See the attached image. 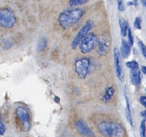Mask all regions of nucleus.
<instances>
[{
    "instance_id": "nucleus-1",
    "label": "nucleus",
    "mask_w": 146,
    "mask_h": 137,
    "mask_svg": "<svg viewBox=\"0 0 146 137\" xmlns=\"http://www.w3.org/2000/svg\"><path fill=\"white\" fill-rule=\"evenodd\" d=\"M83 15L84 11L81 9L76 8L67 10L60 14L58 22L63 29H68L76 23H77Z\"/></svg>"
},
{
    "instance_id": "nucleus-2",
    "label": "nucleus",
    "mask_w": 146,
    "mask_h": 137,
    "mask_svg": "<svg viewBox=\"0 0 146 137\" xmlns=\"http://www.w3.org/2000/svg\"><path fill=\"white\" fill-rule=\"evenodd\" d=\"M98 130L104 137H124L125 136L123 126L116 122H102L99 124Z\"/></svg>"
},
{
    "instance_id": "nucleus-3",
    "label": "nucleus",
    "mask_w": 146,
    "mask_h": 137,
    "mask_svg": "<svg viewBox=\"0 0 146 137\" xmlns=\"http://www.w3.org/2000/svg\"><path fill=\"white\" fill-rule=\"evenodd\" d=\"M16 23V17L9 8H0V27L11 28Z\"/></svg>"
},
{
    "instance_id": "nucleus-4",
    "label": "nucleus",
    "mask_w": 146,
    "mask_h": 137,
    "mask_svg": "<svg viewBox=\"0 0 146 137\" xmlns=\"http://www.w3.org/2000/svg\"><path fill=\"white\" fill-rule=\"evenodd\" d=\"M15 114L17 119L19 121L22 130L23 132L29 131L31 126V120L30 113L27 111V109L26 107L19 106L16 108Z\"/></svg>"
},
{
    "instance_id": "nucleus-5",
    "label": "nucleus",
    "mask_w": 146,
    "mask_h": 137,
    "mask_svg": "<svg viewBox=\"0 0 146 137\" xmlns=\"http://www.w3.org/2000/svg\"><path fill=\"white\" fill-rule=\"evenodd\" d=\"M97 41V36L94 33H88L87 36L79 44L80 50L83 54H87L91 52L96 47Z\"/></svg>"
},
{
    "instance_id": "nucleus-6",
    "label": "nucleus",
    "mask_w": 146,
    "mask_h": 137,
    "mask_svg": "<svg viewBox=\"0 0 146 137\" xmlns=\"http://www.w3.org/2000/svg\"><path fill=\"white\" fill-rule=\"evenodd\" d=\"M97 53L100 56H105L107 55L111 47V37L107 33L102 34L99 39H97L96 44Z\"/></svg>"
},
{
    "instance_id": "nucleus-7",
    "label": "nucleus",
    "mask_w": 146,
    "mask_h": 137,
    "mask_svg": "<svg viewBox=\"0 0 146 137\" xmlns=\"http://www.w3.org/2000/svg\"><path fill=\"white\" fill-rule=\"evenodd\" d=\"M90 66V61L87 58H80L76 61L75 71L79 77L84 79L88 74V69Z\"/></svg>"
},
{
    "instance_id": "nucleus-8",
    "label": "nucleus",
    "mask_w": 146,
    "mask_h": 137,
    "mask_svg": "<svg viewBox=\"0 0 146 137\" xmlns=\"http://www.w3.org/2000/svg\"><path fill=\"white\" fill-rule=\"evenodd\" d=\"M92 26H93V23L92 21H88L83 26V27H82L81 29L79 30L78 34H76V36L74 38L72 43V47L73 49H76V48L79 46V44L81 42L82 39H84L87 36V34L90 32V30L91 29H92Z\"/></svg>"
},
{
    "instance_id": "nucleus-9",
    "label": "nucleus",
    "mask_w": 146,
    "mask_h": 137,
    "mask_svg": "<svg viewBox=\"0 0 146 137\" xmlns=\"http://www.w3.org/2000/svg\"><path fill=\"white\" fill-rule=\"evenodd\" d=\"M76 128L77 129L79 133L85 137H94L95 134L92 130L88 127L87 123L83 120H79L76 123Z\"/></svg>"
},
{
    "instance_id": "nucleus-10",
    "label": "nucleus",
    "mask_w": 146,
    "mask_h": 137,
    "mask_svg": "<svg viewBox=\"0 0 146 137\" xmlns=\"http://www.w3.org/2000/svg\"><path fill=\"white\" fill-rule=\"evenodd\" d=\"M113 54H114V64H115V68H116V75L120 81H124L125 75H124L122 64L120 61V54L119 50L117 48H115Z\"/></svg>"
},
{
    "instance_id": "nucleus-11",
    "label": "nucleus",
    "mask_w": 146,
    "mask_h": 137,
    "mask_svg": "<svg viewBox=\"0 0 146 137\" xmlns=\"http://www.w3.org/2000/svg\"><path fill=\"white\" fill-rule=\"evenodd\" d=\"M125 103H126V107H125V111H126V117L129 121L130 125L133 127V112H132V108L130 106V101H129V96L127 95V92L125 91Z\"/></svg>"
},
{
    "instance_id": "nucleus-12",
    "label": "nucleus",
    "mask_w": 146,
    "mask_h": 137,
    "mask_svg": "<svg viewBox=\"0 0 146 137\" xmlns=\"http://www.w3.org/2000/svg\"><path fill=\"white\" fill-rule=\"evenodd\" d=\"M130 79L134 85H140L141 83V71L138 68L132 69L130 71Z\"/></svg>"
},
{
    "instance_id": "nucleus-13",
    "label": "nucleus",
    "mask_w": 146,
    "mask_h": 137,
    "mask_svg": "<svg viewBox=\"0 0 146 137\" xmlns=\"http://www.w3.org/2000/svg\"><path fill=\"white\" fill-rule=\"evenodd\" d=\"M131 52V46L129 45L128 42H126L125 39L122 40V43H121V48H120V54H121V56L126 59L128 58L130 55Z\"/></svg>"
},
{
    "instance_id": "nucleus-14",
    "label": "nucleus",
    "mask_w": 146,
    "mask_h": 137,
    "mask_svg": "<svg viewBox=\"0 0 146 137\" xmlns=\"http://www.w3.org/2000/svg\"><path fill=\"white\" fill-rule=\"evenodd\" d=\"M119 25H120V34L125 37L127 35V31H128V27H129V23L125 21L123 18H120L119 19Z\"/></svg>"
},
{
    "instance_id": "nucleus-15",
    "label": "nucleus",
    "mask_w": 146,
    "mask_h": 137,
    "mask_svg": "<svg viewBox=\"0 0 146 137\" xmlns=\"http://www.w3.org/2000/svg\"><path fill=\"white\" fill-rule=\"evenodd\" d=\"M115 90L112 87H108L106 88V90L104 91V96L102 97V100L104 102H108L112 98L113 95H114Z\"/></svg>"
},
{
    "instance_id": "nucleus-16",
    "label": "nucleus",
    "mask_w": 146,
    "mask_h": 137,
    "mask_svg": "<svg viewBox=\"0 0 146 137\" xmlns=\"http://www.w3.org/2000/svg\"><path fill=\"white\" fill-rule=\"evenodd\" d=\"M88 2V0H70L69 1V5L72 7H76L80 5L85 4Z\"/></svg>"
},
{
    "instance_id": "nucleus-17",
    "label": "nucleus",
    "mask_w": 146,
    "mask_h": 137,
    "mask_svg": "<svg viewBox=\"0 0 146 137\" xmlns=\"http://www.w3.org/2000/svg\"><path fill=\"white\" fill-rule=\"evenodd\" d=\"M47 42L46 39H44V38H42V39H40V40L39 41V43H38V50H39V52H43L44 51L45 49H46V47H47Z\"/></svg>"
},
{
    "instance_id": "nucleus-18",
    "label": "nucleus",
    "mask_w": 146,
    "mask_h": 137,
    "mask_svg": "<svg viewBox=\"0 0 146 137\" xmlns=\"http://www.w3.org/2000/svg\"><path fill=\"white\" fill-rule=\"evenodd\" d=\"M145 119L142 120L140 126V135L141 137H146L145 135Z\"/></svg>"
},
{
    "instance_id": "nucleus-19",
    "label": "nucleus",
    "mask_w": 146,
    "mask_h": 137,
    "mask_svg": "<svg viewBox=\"0 0 146 137\" xmlns=\"http://www.w3.org/2000/svg\"><path fill=\"white\" fill-rule=\"evenodd\" d=\"M126 66H127L129 68L131 69V70H132V69L138 68V63L137 61H135V60H132V61L127 62V63H126Z\"/></svg>"
},
{
    "instance_id": "nucleus-20",
    "label": "nucleus",
    "mask_w": 146,
    "mask_h": 137,
    "mask_svg": "<svg viewBox=\"0 0 146 137\" xmlns=\"http://www.w3.org/2000/svg\"><path fill=\"white\" fill-rule=\"evenodd\" d=\"M127 34H128V39H129V44L132 47L134 43V38H133L132 32H131V29L128 27V31H127Z\"/></svg>"
},
{
    "instance_id": "nucleus-21",
    "label": "nucleus",
    "mask_w": 146,
    "mask_h": 137,
    "mask_svg": "<svg viewBox=\"0 0 146 137\" xmlns=\"http://www.w3.org/2000/svg\"><path fill=\"white\" fill-rule=\"evenodd\" d=\"M134 26L138 29V30H141V19L139 17L136 18V19H135V21H134Z\"/></svg>"
},
{
    "instance_id": "nucleus-22",
    "label": "nucleus",
    "mask_w": 146,
    "mask_h": 137,
    "mask_svg": "<svg viewBox=\"0 0 146 137\" xmlns=\"http://www.w3.org/2000/svg\"><path fill=\"white\" fill-rule=\"evenodd\" d=\"M6 125L3 122V120L1 119V116H0V135L1 136H3V135H4L5 132H6Z\"/></svg>"
},
{
    "instance_id": "nucleus-23",
    "label": "nucleus",
    "mask_w": 146,
    "mask_h": 137,
    "mask_svg": "<svg viewBox=\"0 0 146 137\" xmlns=\"http://www.w3.org/2000/svg\"><path fill=\"white\" fill-rule=\"evenodd\" d=\"M138 43H139V46L141 47V52H142V55L144 56V57H146V47L144 43H142L141 41H138Z\"/></svg>"
},
{
    "instance_id": "nucleus-24",
    "label": "nucleus",
    "mask_w": 146,
    "mask_h": 137,
    "mask_svg": "<svg viewBox=\"0 0 146 137\" xmlns=\"http://www.w3.org/2000/svg\"><path fill=\"white\" fill-rule=\"evenodd\" d=\"M117 4H118V9L120 11H125V4H124V2L123 0H117Z\"/></svg>"
},
{
    "instance_id": "nucleus-25",
    "label": "nucleus",
    "mask_w": 146,
    "mask_h": 137,
    "mask_svg": "<svg viewBox=\"0 0 146 137\" xmlns=\"http://www.w3.org/2000/svg\"><path fill=\"white\" fill-rule=\"evenodd\" d=\"M140 103H141L144 107H146V97L145 95H143L140 98Z\"/></svg>"
},
{
    "instance_id": "nucleus-26",
    "label": "nucleus",
    "mask_w": 146,
    "mask_h": 137,
    "mask_svg": "<svg viewBox=\"0 0 146 137\" xmlns=\"http://www.w3.org/2000/svg\"><path fill=\"white\" fill-rule=\"evenodd\" d=\"M141 71H142V72H143V74H145H145H146L145 66H142V67H141Z\"/></svg>"
},
{
    "instance_id": "nucleus-27",
    "label": "nucleus",
    "mask_w": 146,
    "mask_h": 137,
    "mask_svg": "<svg viewBox=\"0 0 146 137\" xmlns=\"http://www.w3.org/2000/svg\"><path fill=\"white\" fill-rule=\"evenodd\" d=\"M142 2V4H143V6L144 7H145L146 6V0H141Z\"/></svg>"
},
{
    "instance_id": "nucleus-28",
    "label": "nucleus",
    "mask_w": 146,
    "mask_h": 137,
    "mask_svg": "<svg viewBox=\"0 0 146 137\" xmlns=\"http://www.w3.org/2000/svg\"><path fill=\"white\" fill-rule=\"evenodd\" d=\"M142 116H143V117H144V119L145 118V111H142Z\"/></svg>"
},
{
    "instance_id": "nucleus-29",
    "label": "nucleus",
    "mask_w": 146,
    "mask_h": 137,
    "mask_svg": "<svg viewBox=\"0 0 146 137\" xmlns=\"http://www.w3.org/2000/svg\"><path fill=\"white\" fill-rule=\"evenodd\" d=\"M133 4L135 5V6H137V0H133Z\"/></svg>"
}]
</instances>
